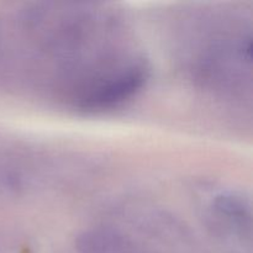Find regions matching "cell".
Segmentation results:
<instances>
[{"label": "cell", "mask_w": 253, "mask_h": 253, "mask_svg": "<svg viewBox=\"0 0 253 253\" xmlns=\"http://www.w3.org/2000/svg\"><path fill=\"white\" fill-rule=\"evenodd\" d=\"M251 205L244 195L235 192H221L210 204V217L216 232L231 234L239 239H250Z\"/></svg>", "instance_id": "6da1fadb"}, {"label": "cell", "mask_w": 253, "mask_h": 253, "mask_svg": "<svg viewBox=\"0 0 253 253\" xmlns=\"http://www.w3.org/2000/svg\"><path fill=\"white\" fill-rule=\"evenodd\" d=\"M21 188V175L11 167L0 162V195L16 194Z\"/></svg>", "instance_id": "3957f363"}, {"label": "cell", "mask_w": 253, "mask_h": 253, "mask_svg": "<svg viewBox=\"0 0 253 253\" xmlns=\"http://www.w3.org/2000/svg\"><path fill=\"white\" fill-rule=\"evenodd\" d=\"M123 236L111 229H94L84 232L78 240L83 253H120L125 249Z\"/></svg>", "instance_id": "7a4b0ae2"}]
</instances>
